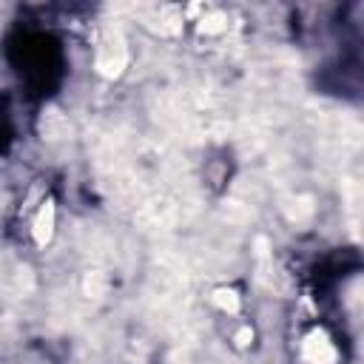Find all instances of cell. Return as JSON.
Here are the masks:
<instances>
[{
    "label": "cell",
    "instance_id": "cell-1",
    "mask_svg": "<svg viewBox=\"0 0 364 364\" xmlns=\"http://www.w3.org/2000/svg\"><path fill=\"white\" fill-rule=\"evenodd\" d=\"M128 63V48L119 31H105L97 43V57H94V68L102 77H119L122 68Z\"/></svg>",
    "mask_w": 364,
    "mask_h": 364
},
{
    "label": "cell",
    "instance_id": "cell-2",
    "mask_svg": "<svg viewBox=\"0 0 364 364\" xmlns=\"http://www.w3.org/2000/svg\"><path fill=\"white\" fill-rule=\"evenodd\" d=\"M301 358H304L307 364H336L338 350H336L333 338H330L321 327H316V330H310V333L304 336V341H301Z\"/></svg>",
    "mask_w": 364,
    "mask_h": 364
},
{
    "label": "cell",
    "instance_id": "cell-3",
    "mask_svg": "<svg viewBox=\"0 0 364 364\" xmlns=\"http://www.w3.org/2000/svg\"><path fill=\"white\" fill-rule=\"evenodd\" d=\"M37 131H40V136L48 139V142H63V139L71 136V122H68V117H65L60 108L46 105V108L40 111Z\"/></svg>",
    "mask_w": 364,
    "mask_h": 364
},
{
    "label": "cell",
    "instance_id": "cell-4",
    "mask_svg": "<svg viewBox=\"0 0 364 364\" xmlns=\"http://www.w3.org/2000/svg\"><path fill=\"white\" fill-rule=\"evenodd\" d=\"M54 225H57V208H54V199H46L37 208L34 222H31V239L37 247H46L54 239Z\"/></svg>",
    "mask_w": 364,
    "mask_h": 364
},
{
    "label": "cell",
    "instance_id": "cell-5",
    "mask_svg": "<svg viewBox=\"0 0 364 364\" xmlns=\"http://www.w3.org/2000/svg\"><path fill=\"white\" fill-rule=\"evenodd\" d=\"M210 301L222 310V313H239V307H242V296L233 290V287H216L213 293H210Z\"/></svg>",
    "mask_w": 364,
    "mask_h": 364
},
{
    "label": "cell",
    "instance_id": "cell-6",
    "mask_svg": "<svg viewBox=\"0 0 364 364\" xmlns=\"http://www.w3.org/2000/svg\"><path fill=\"white\" fill-rule=\"evenodd\" d=\"M196 23H199V34H222L228 28V14L219 11V9H210Z\"/></svg>",
    "mask_w": 364,
    "mask_h": 364
},
{
    "label": "cell",
    "instance_id": "cell-7",
    "mask_svg": "<svg viewBox=\"0 0 364 364\" xmlns=\"http://www.w3.org/2000/svg\"><path fill=\"white\" fill-rule=\"evenodd\" d=\"M102 287H105V282H102V276H100V273H88V276H85V293L100 296V293H102Z\"/></svg>",
    "mask_w": 364,
    "mask_h": 364
},
{
    "label": "cell",
    "instance_id": "cell-8",
    "mask_svg": "<svg viewBox=\"0 0 364 364\" xmlns=\"http://www.w3.org/2000/svg\"><path fill=\"white\" fill-rule=\"evenodd\" d=\"M233 341H236V347H239V350L250 347V344H253V327H247V324H245V327H239V330H236V336H233Z\"/></svg>",
    "mask_w": 364,
    "mask_h": 364
}]
</instances>
